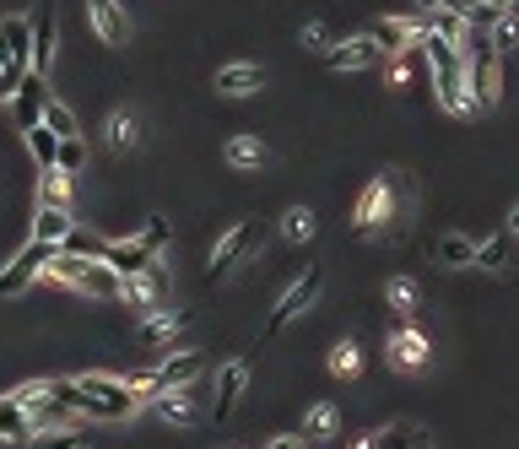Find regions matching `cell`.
<instances>
[{"label":"cell","instance_id":"cell-1","mask_svg":"<svg viewBox=\"0 0 519 449\" xmlns=\"http://www.w3.org/2000/svg\"><path fill=\"white\" fill-rule=\"evenodd\" d=\"M60 255V244H44V239H28L11 255V266L0 271V298H17V293H28V287L38 282V276L49 271V260Z\"/></svg>","mask_w":519,"mask_h":449},{"label":"cell","instance_id":"cell-2","mask_svg":"<svg viewBox=\"0 0 519 449\" xmlns=\"http://www.w3.org/2000/svg\"><path fill=\"white\" fill-rule=\"evenodd\" d=\"M0 71L11 82L33 71V17H0Z\"/></svg>","mask_w":519,"mask_h":449},{"label":"cell","instance_id":"cell-3","mask_svg":"<svg viewBox=\"0 0 519 449\" xmlns=\"http://www.w3.org/2000/svg\"><path fill=\"white\" fill-rule=\"evenodd\" d=\"M319 287H325V271L309 266V271H303L298 282H292L287 293H282V303L271 309V320H265V336H282V330H287L292 320H298V314H309V309H314V298H319Z\"/></svg>","mask_w":519,"mask_h":449},{"label":"cell","instance_id":"cell-4","mask_svg":"<svg viewBox=\"0 0 519 449\" xmlns=\"http://www.w3.org/2000/svg\"><path fill=\"white\" fill-rule=\"evenodd\" d=\"M255 239H260V228H255V222H233V228L228 233H222V239H217V249H211V266H206V282H228V276H233V266H238V260H244L249 255V249H255Z\"/></svg>","mask_w":519,"mask_h":449},{"label":"cell","instance_id":"cell-5","mask_svg":"<svg viewBox=\"0 0 519 449\" xmlns=\"http://www.w3.org/2000/svg\"><path fill=\"white\" fill-rule=\"evenodd\" d=\"M390 211H395V190H390V179H374V184L363 190V201H357V211H352L357 233H379L384 222H390Z\"/></svg>","mask_w":519,"mask_h":449},{"label":"cell","instance_id":"cell-6","mask_svg":"<svg viewBox=\"0 0 519 449\" xmlns=\"http://www.w3.org/2000/svg\"><path fill=\"white\" fill-rule=\"evenodd\" d=\"M44 103H49L44 71H28V76L17 82V92H11V109H17V125H22V130L44 125Z\"/></svg>","mask_w":519,"mask_h":449},{"label":"cell","instance_id":"cell-7","mask_svg":"<svg viewBox=\"0 0 519 449\" xmlns=\"http://www.w3.org/2000/svg\"><path fill=\"white\" fill-rule=\"evenodd\" d=\"M368 33H374V44L384 49V55H401V49H411V44H422V38H428L422 17H384Z\"/></svg>","mask_w":519,"mask_h":449},{"label":"cell","instance_id":"cell-8","mask_svg":"<svg viewBox=\"0 0 519 449\" xmlns=\"http://www.w3.org/2000/svg\"><path fill=\"white\" fill-rule=\"evenodd\" d=\"M55 49H60V22H55V0H44V6L33 11V71L49 76Z\"/></svg>","mask_w":519,"mask_h":449},{"label":"cell","instance_id":"cell-9","mask_svg":"<svg viewBox=\"0 0 519 449\" xmlns=\"http://www.w3.org/2000/svg\"><path fill=\"white\" fill-rule=\"evenodd\" d=\"M87 22H92V33H98L109 49H119L130 38V17H125L119 0H87Z\"/></svg>","mask_w":519,"mask_h":449},{"label":"cell","instance_id":"cell-10","mask_svg":"<svg viewBox=\"0 0 519 449\" xmlns=\"http://www.w3.org/2000/svg\"><path fill=\"white\" fill-rule=\"evenodd\" d=\"M433 98H438V109L455 114V120L476 114V98H471V87H465V71H433Z\"/></svg>","mask_w":519,"mask_h":449},{"label":"cell","instance_id":"cell-11","mask_svg":"<svg viewBox=\"0 0 519 449\" xmlns=\"http://www.w3.org/2000/svg\"><path fill=\"white\" fill-rule=\"evenodd\" d=\"M390 363L395 368H406V374H417V368H428L433 363V347H428V336L422 330H411V325H401L390 336Z\"/></svg>","mask_w":519,"mask_h":449},{"label":"cell","instance_id":"cell-12","mask_svg":"<svg viewBox=\"0 0 519 449\" xmlns=\"http://www.w3.org/2000/svg\"><path fill=\"white\" fill-rule=\"evenodd\" d=\"M201 374H206V358H201V352H173L168 363L152 368L157 390H184V385H195Z\"/></svg>","mask_w":519,"mask_h":449},{"label":"cell","instance_id":"cell-13","mask_svg":"<svg viewBox=\"0 0 519 449\" xmlns=\"http://www.w3.org/2000/svg\"><path fill=\"white\" fill-rule=\"evenodd\" d=\"M325 60H330V71H368V65L384 60V49L374 44V33H363V38H346V44H336Z\"/></svg>","mask_w":519,"mask_h":449},{"label":"cell","instance_id":"cell-14","mask_svg":"<svg viewBox=\"0 0 519 449\" xmlns=\"http://www.w3.org/2000/svg\"><path fill=\"white\" fill-rule=\"evenodd\" d=\"M195 390H201V379H195V385H184V390H163L152 401V412L163 417V422H173V428H195Z\"/></svg>","mask_w":519,"mask_h":449},{"label":"cell","instance_id":"cell-15","mask_svg":"<svg viewBox=\"0 0 519 449\" xmlns=\"http://www.w3.org/2000/svg\"><path fill=\"white\" fill-rule=\"evenodd\" d=\"M152 260H157V249H146L141 239H114L109 249H103V266H114L119 276H141Z\"/></svg>","mask_w":519,"mask_h":449},{"label":"cell","instance_id":"cell-16","mask_svg":"<svg viewBox=\"0 0 519 449\" xmlns=\"http://www.w3.org/2000/svg\"><path fill=\"white\" fill-rule=\"evenodd\" d=\"M249 385V363L244 358H233V363H222V374H217V401H211V412L222 417H233V406H238V395H244Z\"/></svg>","mask_w":519,"mask_h":449},{"label":"cell","instance_id":"cell-17","mask_svg":"<svg viewBox=\"0 0 519 449\" xmlns=\"http://www.w3.org/2000/svg\"><path fill=\"white\" fill-rule=\"evenodd\" d=\"M265 87V71L260 65H222L217 71V92L222 98H249V92Z\"/></svg>","mask_w":519,"mask_h":449},{"label":"cell","instance_id":"cell-18","mask_svg":"<svg viewBox=\"0 0 519 449\" xmlns=\"http://www.w3.org/2000/svg\"><path fill=\"white\" fill-rule=\"evenodd\" d=\"M184 325H190V309H157V314H146L141 341H146V347H163V341H173Z\"/></svg>","mask_w":519,"mask_h":449},{"label":"cell","instance_id":"cell-19","mask_svg":"<svg viewBox=\"0 0 519 449\" xmlns=\"http://www.w3.org/2000/svg\"><path fill=\"white\" fill-rule=\"evenodd\" d=\"M71 228H76L71 211H60V206H38V217H33V239H44V244H65V239H71Z\"/></svg>","mask_w":519,"mask_h":449},{"label":"cell","instance_id":"cell-20","mask_svg":"<svg viewBox=\"0 0 519 449\" xmlns=\"http://www.w3.org/2000/svg\"><path fill=\"white\" fill-rule=\"evenodd\" d=\"M0 439H11V444L33 439V412L17 401V395H6V401H0Z\"/></svg>","mask_w":519,"mask_h":449},{"label":"cell","instance_id":"cell-21","mask_svg":"<svg viewBox=\"0 0 519 449\" xmlns=\"http://www.w3.org/2000/svg\"><path fill=\"white\" fill-rule=\"evenodd\" d=\"M422 28L428 33H438V38H460L471 33V22H465V11H455V6H433V11H422Z\"/></svg>","mask_w":519,"mask_h":449},{"label":"cell","instance_id":"cell-22","mask_svg":"<svg viewBox=\"0 0 519 449\" xmlns=\"http://www.w3.org/2000/svg\"><path fill=\"white\" fill-rule=\"evenodd\" d=\"M38 206L71 211V174H65V168H44V179H38Z\"/></svg>","mask_w":519,"mask_h":449},{"label":"cell","instance_id":"cell-23","mask_svg":"<svg viewBox=\"0 0 519 449\" xmlns=\"http://www.w3.org/2000/svg\"><path fill=\"white\" fill-rule=\"evenodd\" d=\"M119 287H125V276H119L114 266H103V260H87L82 293H98V298H119Z\"/></svg>","mask_w":519,"mask_h":449},{"label":"cell","instance_id":"cell-24","mask_svg":"<svg viewBox=\"0 0 519 449\" xmlns=\"http://www.w3.org/2000/svg\"><path fill=\"white\" fill-rule=\"evenodd\" d=\"M438 260H444L449 271L476 266V239H465V233H444V239H438Z\"/></svg>","mask_w":519,"mask_h":449},{"label":"cell","instance_id":"cell-25","mask_svg":"<svg viewBox=\"0 0 519 449\" xmlns=\"http://www.w3.org/2000/svg\"><path fill=\"white\" fill-rule=\"evenodd\" d=\"M136 141H141V120H136L130 109H114V114H109V147H114V152H130Z\"/></svg>","mask_w":519,"mask_h":449},{"label":"cell","instance_id":"cell-26","mask_svg":"<svg viewBox=\"0 0 519 449\" xmlns=\"http://www.w3.org/2000/svg\"><path fill=\"white\" fill-rule=\"evenodd\" d=\"M60 141H65V136H55L49 125H33V130H28V147H33V157H38V168H60Z\"/></svg>","mask_w":519,"mask_h":449},{"label":"cell","instance_id":"cell-27","mask_svg":"<svg viewBox=\"0 0 519 449\" xmlns=\"http://www.w3.org/2000/svg\"><path fill=\"white\" fill-rule=\"evenodd\" d=\"M476 266L482 271H509V233H492L476 244Z\"/></svg>","mask_w":519,"mask_h":449},{"label":"cell","instance_id":"cell-28","mask_svg":"<svg viewBox=\"0 0 519 449\" xmlns=\"http://www.w3.org/2000/svg\"><path fill=\"white\" fill-rule=\"evenodd\" d=\"M222 157H228V168H260L265 163V147H260L255 136H233Z\"/></svg>","mask_w":519,"mask_h":449},{"label":"cell","instance_id":"cell-29","mask_svg":"<svg viewBox=\"0 0 519 449\" xmlns=\"http://www.w3.org/2000/svg\"><path fill=\"white\" fill-rule=\"evenodd\" d=\"M336 406H330V401H319L314 406V412L309 417H303V433H309V439H330V433H336Z\"/></svg>","mask_w":519,"mask_h":449},{"label":"cell","instance_id":"cell-30","mask_svg":"<svg viewBox=\"0 0 519 449\" xmlns=\"http://www.w3.org/2000/svg\"><path fill=\"white\" fill-rule=\"evenodd\" d=\"M384 298H390L395 314H411V309H417V282H411V276H395V282L384 287Z\"/></svg>","mask_w":519,"mask_h":449},{"label":"cell","instance_id":"cell-31","mask_svg":"<svg viewBox=\"0 0 519 449\" xmlns=\"http://www.w3.org/2000/svg\"><path fill=\"white\" fill-rule=\"evenodd\" d=\"M44 125L55 130V136H82V130H76V114L65 109L60 98H49V103H44Z\"/></svg>","mask_w":519,"mask_h":449},{"label":"cell","instance_id":"cell-32","mask_svg":"<svg viewBox=\"0 0 519 449\" xmlns=\"http://www.w3.org/2000/svg\"><path fill=\"white\" fill-rule=\"evenodd\" d=\"M357 368H363V358H357V341H336V352H330V374L352 379Z\"/></svg>","mask_w":519,"mask_h":449},{"label":"cell","instance_id":"cell-33","mask_svg":"<svg viewBox=\"0 0 519 449\" xmlns=\"http://www.w3.org/2000/svg\"><path fill=\"white\" fill-rule=\"evenodd\" d=\"M492 49H498V55H514L519 49V11H503V22L492 28Z\"/></svg>","mask_w":519,"mask_h":449},{"label":"cell","instance_id":"cell-34","mask_svg":"<svg viewBox=\"0 0 519 449\" xmlns=\"http://www.w3.org/2000/svg\"><path fill=\"white\" fill-rule=\"evenodd\" d=\"M282 233H287L292 244L314 239V211H309V206H292V211H287V222H282Z\"/></svg>","mask_w":519,"mask_h":449},{"label":"cell","instance_id":"cell-35","mask_svg":"<svg viewBox=\"0 0 519 449\" xmlns=\"http://www.w3.org/2000/svg\"><path fill=\"white\" fill-rule=\"evenodd\" d=\"M465 22H471V33H492L503 22V11L492 6V0H471V11H465Z\"/></svg>","mask_w":519,"mask_h":449},{"label":"cell","instance_id":"cell-36","mask_svg":"<svg viewBox=\"0 0 519 449\" xmlns=\"http://www.w3.org/2000/svg\"><path fill=\"white\" fill-rule=\"evenodd\" d=\"M60 168H65L71 179L87 168V147H82V136H65V141H60Z\"/></svg>","mask_w":519,"mask_h":449},{"label":"cell","instance_id":"cell-37","mask_svg":"<svg viewBox=\"0 0 519 449\" xmlns=\"http://www.w3.org/2000/svg\"><path fill=\"white\" fill-rule=\"evenodd\" d=\"M60 249H65V255H87V260H103V249H109V244H98V239H92V233L71 228V239H65Z\"/></svg>","mask_w":519,"mask_h":449},{"label":"cell","instance_id":"cell-38","mask_svg":"<svg viewBox=\"0 0 519 449\" xmlns=\"http://www.w3.org/2000/svg\"><path fill=\"white\" fill-rule=\"evenodd\" d=\"M136 239H141L146 249H163V244H168V222H163V217H146Z\"/></svg>","mask_w":519,"mask_h":449},{"label":"cell","instance_id":"cell-39","mask_svg":"<svg viewBox=\"0 0 519 449\" xmlns=\"http://www.w3.org/2000/svg\"><path fill=\"white\" fill-rule=\"evenodd\" d=\"M38 449H92L87 433H49V439H38Z\"/></svg>","mask_w":519,"mask_h":449},{"label":"cell","instance_id":"cell-40","mask_svg":"<svg viewBox=\"0 0 519 449\" xmlns=\"http://www.w3.org/2000/svg\"><path fill=\"white\" fill-rule=\"evenodd\" d=\"M303 49H314V55H330V28H319V22H309V28H303Z\"/></svg>","mask_w":519,"mask_h":449},{"label":"cell","instance_id":"cell-41","mask_svg":"<svg viewBox=\"0 0 519 449\" xmlns=\"http://www.w3.org/2000/svg\"><path fill=\"white\" fill-rule=\"evenodd\" d=\"M411 444H417V428H390L379 439V449H411Z\"/></svg>","mask_w":519,"mask_h":449},{"label":"cell","instance_id":"cell-42","mask_svg":"<svg viewBox=\"0 0 519 449\" xmlns=\"http://www.w3.org/2000/svg\"><path fill=\"white\" fill-rule=\"evenodd\" d=\"M265 449H303V444L292 439V433H282V439H271V444H265Z\"/></svg>","mask_w":519,"mask_h":449},{"label":"cell","instance_id":"cell-43","mask_svg":"<svg viewBox=\"0 0 519 449\" xmlns=\"http://www.w3.org/2000/svg\"><path fill=\"white\" fill-rule=\"evenodd\" d=\"M11 92H17V82H11L6 71H0V98H11Z\"/></svg>","mask_w":519,"mask_h":449},{"label":"cell","instance_id":"cell-44","mask_svg":"<svg viewBox=\"0 0 519 449\" xmlns=\"http://www.w3.org/2000/svg\"><path fill=\"white\" fill-rule=\"evenodd\" d=\"M357 449H379V433H363V439H357Z\"/></svg>","mask_w":519,"mask_h":449},{"label":"cell","instance_id":"cell-45","mask_svg":"<svg viewBox=\"0 0 519 449\" xmlns=\"http://www.w3.org/2000/svg\"><path fill=\"white\" fill-rule=\"evenodd\" d=\"M509 233H519V201H514V211H509Z\"/></svg>","mask_w":519,"mask_h":449},{"label":"cell","instance_id":"cell-46","mask_svg":"<svg viewBox=\"0 0 519 449\" xmlns=\"http://www.w3.org/2000/svg\"><path fill=\"white\" fill-rule=\"evenodd\" d=\"M492 6H498V11H514V6H519V0H492Z\"/></svg>","mask_w":519,"mask_h":449},{"label":"cell","instance_id":"cell-47","mask_svg":"<svg viewBox=\"0 0 519 449\" xmlns=\"http://www.w3.org/2000/svg\"><path fill=\"white\" fill-rule=\"evenodd\" d=\"M411 449H428V444H422V439H417V444H411Z\"/></svg>","mask_w":519,"mask_h":449}]
</instances>
